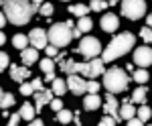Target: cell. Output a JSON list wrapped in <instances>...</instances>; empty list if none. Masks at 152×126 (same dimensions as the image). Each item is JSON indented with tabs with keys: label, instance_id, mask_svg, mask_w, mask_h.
Wrapping results in <instances>:
<instances>
[{
	"label": "cell",
	"instance_id": "4316f807",
	"mask_svg": "<svg viewBox=\"0 0 152 126\" xmlns=\"http://www.w3.org/2000/svg\"><path fill=\"white\" fill-rule=\"evenodd\" d=\"M39 65H41V69H43L45 73H51V71H55V61H53L51 57H45L43 61H41V63H39Z\"/></svg>",
	"mask_w": 152,
	"mask_h": 126
},
{
	"label": "cell",
	"instance_id": "836d02e7",
	"mask_svg": "<svg viewBox=\"0 0 152 126\" xmlns=\"http://www.w3.org/2000/svg\"><path fill=\"white\" fill-rule=\"evenodd\" d=\"M45 51H47V57H57V55H59V49L55 45H47V47H45Z\"/></svg>",
	"mask_w": 152,
	"mask_h": 126
},
{
	"label": "cell",
	"instance_id": "ba28073f",
	"mask_svg": "<svg viewBox=\"0 0 152 126\" xmlns=\"http://www.w3.org/2000/svg\"><path fill=\"white\" fill-rule=\"evenodd\" d=\"M65 83H67V90H71L75 96H83L85 94V80H83L81 75L71 73V75H67Z\"/></svg>",
	"mask_w": 152,
	"mask_h": 126
},
{
	"label": "cell",
	"instance_id": "f546056e",
	"mask_svg": "<svg viewBox=\"0 0 152 126\" xmlns=\"http://www.w3.org/2000/svg\"><path fill=\"white\" fill-rule=\"evenodd\" d=\"M105 6H107L105 0H91V10H95V12H102Z\"/></svg>",
	"mask_w": 152,
	"mask_h": 126
},
{
	"label": "cell",
	"instance_id": "7dc6e473",
	"mask_svg": "<svg viewBox=\"0 0 152 126\" xmlns=\"http://www.w3.org/2000/svg\"><path fill=\"white\" fill-rule=\"evenodd\" d=\"M105 2H110V4H116L118 0H105Z\"/></svg>",
	"mask_w": 152,
	"mask_h": 126
},
{
	"label": "cell",
	"instance_id": "7a4b0ae2",
	"mask_svg": "<svg viewBox=\"0 0 152 126\" xmlns=\"http://www.w3.org/2000/svg\"><path fill=\"white\" fill-rule=\"evenodd\" d=\"M136 45V37L132 33H122L114 37L112 41H110V45L102 49V61L104 63H112L114 59L122 57V55H126L128 51H132V47Z\"/></svg>",
	"mask_w": 152,
	"mask_h": 126
},
{
	"label": "cell",
	"instance_id": "8d00e7d4",
	"mask_svg": "<svg viewBox=\"0 0 152 126\" xmlns=\"http://www.w3.org/2000/svg\"><path fill=\"white\" fill-rule=\"evenodd\" d=\"M20 94L23 96H31L33 94V85L31 83H20Z\"/></svg>",
	"mask_w": 152,
	"mask_h": 126
},
{
	"label": "cell",
	"instance_id": "7bdbcfd3",
	"mask_svg": "<svg viewBox=\"0 0 152 126\" xmlns=\"http://www.w3.org/2000/svg\"><path fill=\"white\" fill-rule=\"evenodd\" d=\"M4 24H6V16H4V14H2V10H0V29H2Z\"/></svg>",
	"mask_w": 152,
	"mask_h": 126
},
{
	"label": "cell",
	"instance_id": "603a6c76",
	"mask_svg": "<svg viewBox=\"0 0 152 126\" xmlns=\"http://www.w3.org/2000/svg\"><path fill=\"white\" fill-rule=\"evenodd\" d=\"M69 12L81 18V16H85V14L89 12V6H83V4H75V6H69Z\"/></svg>",
	"mask_w": 152,
	"mask_h": 126
},
{
	"label": "cell",
	"instance_id": "bcb514c9",
	"mask_svg": "<svg viewBox=\"0 0 152 126\" xmlns=\"http://www.w3.org/2000/svg\"><path fill=\"white\" fill-rule=\"evenodd\" d=\"M4 43H6V37H4V33H2V31H0V47L4 45Z\"/></svg>",
	"mask_w": 152,
	"mask_h": 126
},
{
	"label": "cell",
	"instance_id": "f35d334b",
	"mask_svg": "<svg viewBox=\"0 0 152 126\" xmlns=\"http://www.w3.org/2000/svg\"><path fill=\"white\" fill-rule=\"evenodd\" d=\"M126 122H128V126H144V122L138 120L136 116H134V118H130V120H126Z\"/></svg>",
	"mask_w": 152,
	"mask_h": 126
},
{
	"label": "cell",
	"instance_id": "8fae6325",
	"mask_svg": "<svg viewBox=\"0 0 152 126\" xmlns=\"http://www.w3.org/2000/svg\"><path fill=\"white\" fill-rule=\"evenodd\" d=\"M99 24H102V31H105V33H114V31H118V27H120V21H118L116 14L107 12V14L102 16Z\"/></svg>",
	"mask_w": 152,
	"mask_h": 126
},
{
	"label": "cell",
	"instance_id": "ab89813d",
	"mask_svg": "<svg viewBox=\"0 0 152 126\" xmlns=\"http://www.w3.org/2000/svg\"><path fill=\"white\" fill-rule=\"evenodd\" d=\"M18 120H20V116H18V114H12L6 126H18Z\"/></svg>",
	"mask_w": 152,
	"mask_h": 126
},
{
	"label": "cell",
	"instance_id": "681fc988",
	"mask_svg": "<svg viewBox=\"0 0 152 126\" xmlns=\"http://www.w3.org/2000/svg\"><path fill=\"white\" fill-rule=\"evenodd\" d=\"M61 2H69V0H61Z\"/></svg>",
	"mask_w": 152,
	"mask_h": 126
},
{
	"label": "cell",
	"instance_id": "d6986e66",
	"mask_svg": "<svg viewBox=\"0 0 152 126\" xmlns=\"http://www.w3.org/2000/svg\"><path fill=\"white\" fill-rule=\"evenodd\" d=\"M53 96H63V94L67 92V83H65V80H59V77H55L53 80Z\"/></svg>",
	"mask_w": 152,
	"mask_h": 126
},
{
	"label": "cell",
	"instance_id": "f6af8a7d",
	"mask_svg": "<svg viewBox=\"0 0 152 126\" xmlns=\"http://www.w3.org/2000/svg\"><path fill=\"white\" fill-rule=\"evenodd\" d=\"M31 4H33V6H37V8H39V6H41V4H43V0H31Z\"/></svg>",
	"mask_w": 152,
	"mask_h": 126
},
{
	"label": "cell",
	"instance_id": "4dcf8cb0",
	"mask_svg": "<svg viewBox=\"0 0 152 126\" xmlns=\"http://www.w3.org/2000/svg\"><path fill=\"white\" fill-rule=\"evenodd\" d=\"M39 12H41V14H43V16H51V14H53V4H41V6H39Z\"/></svg>",
	"mask_w": 152,
	"mask_h": 126
},
{
	"label": "cell",
	"instance_id": "60d3db41",
	"mask_svg": "<svg viewBox=\"0 0 152 126\" xmlns=\"http://www.w3.org/2000/svg\"><path fill=\"white\" fill-rule=\"evenodd\" d=\"M28 126H43V120H39V118H33V120L28 122Z\"/></svg>",
	"mask_w": 152,
	"mask_h": 126
},
{
	"label": "cell",
	"instance_id": "d590c367",
	"mask_svg": "<svg viewBox=\"0 0 152 126\" xmlns=\"http://www.w3.org/2000/svg\"><path fill=\"white\" fill-rule=\"evenodd\" d=\"M140 35H142V39L146 41V43H150V39H152V33H150V27H144L140 31Z\"/></svg>",
	"mask_w": 152,
	"mask_h": 126
},
{
	"label": "cell",
	"instance_id": "6da1fadb",
	"mask_svg": "<svg viewBox=\"0 0 152 126\" xmlns=\"http://www.w3.org/2000/svg\"><path fill=\"white\" fill-rule=\"evenodd\" d=\"M4 10L2 14L6 16V21H10L12 24H26L33 14H35L39 8L33 6L28 0H4Z\"/></svg>",
	"mask_w": 152,
	"mask_h": 126
},
{
	"label": "cell",
	"instance_id": "cb8c5ba5",
	"mask_svg": "<svg viewBox=\"0 0 152 126\" xmlns=\"http://www.w3.org/2000/svg\"><path fill=\"white\" fill-rule=\"evenodd\" d=\"M12 45L16 47V49H26V45H28V39L24 37V35H14V39H12Z\"/></svg>",
	"mask_w": 152,
	"mask_h": 126
},
{
	"label": "cell",
	"instance_id": "83f0119b",
	"mask_svg": "<svg viewBox=\"0 0 152 126\" xmlns=\"http://www.w3.org/2000/svg\"><path fill=\"white\" fill-rule=\"evenodd\" d=\"M136 118H138V120H142V122H146V120L150 118V108L142 104L140 110H136Z\"/></svg>",
	"mask_w": 152,
	"mask_h": 126
},
{
	"label": "cell",
	"instance_id": "74e56055",
	"mask_svg": "<svg viewBox=\"0 0 152 126\" xmlns=\"http://www.w3.org/2000/svg\"><path fill=\"white\" fill-rule=\"evenodd\" d=\"M33 92H43V80H33Z\"/></svg>",
	"mask_w": 152,
	"mask_h": 126
},
{
	"label": "cell",
	"instance_id": "1f68e13d",
	"mask_svg": "<svg viewBox=\"0 0 152 126\" xmlns=\"http://www.w3.org/2000/svg\"><path fill=\"white\" fill-rule=\"evenodd\" d=\"M8 65H10V59H8V55L0 51V71H4V69L8 67Z\"/></svg>",
	"mask_w": 152,
	"mask_h": 126
},
{
	"label": "cell",
	"instance_id": "30bf717a",
	"mask_svg": "<svg viewBox=\"0 0 152 126\" xmlns=\"http://www.w3.org/2000/svg\"><path fill=\"white\" fill-rule=\"evenodd\" d=\"M26 39H28V43L35 47L37 51H39V49H45L47 43H49V41H47V33H45L43 29H33L31 35H28Z\"/></svg>",
	"mask_w": 152,
	"mask_h": 126
},
{
	"label": "cell",
	"instance_id": "9a60e30c",
	"mask_svg": "<svg viewBox=\"0 0 152 126\" xmlns=\"http://www.w3.org/2000/svg\"><path fill=\"white\" fill-rule=\"evenodd\" d=\"M20 59H23V63H26V67L31 65V63H37L39 61V51H37L35 47H26L20 51Z\"/></svg>",
	"mask_w": 152,
	"mask_h": 126
},
{
	"label": "cell",
	"instance_id": "ffe728a7",
	"mask_svg": "<svg viewBox=\"0 0 152 126\" xmlns=\"http://www.w3.org/2000/svg\"><path fill=\"white\" fill-rule=\"evenodd\" d=\"M146 94H148V90H146L144 85H140L138 90H134L132 98H130V102H132V104H142L144 100H146Z\"/></svg>",
	"mask_w": 152,
	"mask_h": 126
},
{
	"label": "cell",
	"instance_id": "2e32d148",
	"mask_svg": "<svg viewBox=\"0 0 152 126\" xmlns=\"http://www.w3.org/2000/svg\"><path fill=\"white\" fill-rule=\"evenodd\" d=\"M118 114H120V120H130V118H134V116H136V108L132 106L130 100H124L122 108L118 110Z\"/></svg>",
	"mask_w": 152,
	"mask_h": 126
},
{
	"label": "cell",
	"instance_id": "7c38bea8",
	"mask_svg": "<svg viewBox=\"0 0 152 126\" xmlns=\"http://www.w3.org/2000/svg\"><path fill=\"white\" fill-rule=\"evenodd\" d=\"M118 110H120L118 100L114 98V96H107V98H105V104H104V112H105V116H112V118L116 120V124L120 122V114H118Z\"/></svg>",
	"mask_w": 152,
	"mask_h": 126
},
{
	"label": "cell",
	"instance_id": "7402d4cb",
	"mask_svg": "<svg viewBox=\"0 0 152 126\" xmlns=\"http://www.w3.org/2000/svg\"><path fill=\"white\" fill-rule=\"evenodd\" d=\"M71 120H73V112H69V110H59L57 112V122H61V124H69Z\"/></svg>",
	"mask_w": 152,
	"mask_h": 126
},
{
	"label": "cell",
	"instance_id": "c3c4849f",
	"mask_svg": "<svg viewBox=\"0 0 152 126\" xmlns=\"http://www.w3.org/2000/svg\"><path fill=\"white\" fill-rule=\"evenodd\" d=\"M2 94H4V92H2V88H0V98H2Z\"/></svg>",
	"mask_w": 152,
	"mask_h": 126
},
{
	"label": "cell",
	"instance_id": "f907efd6",
	"mask_svg": "<svg viewBox=\"0 0 152 126\" xmlns=\"http://www.w3.org/2000/svg\"><path fill=\"white\" fill-rule=\"evenodd\" d=\"M0 2H4V0H0Z\"/></svg>",
	"mask_w": 152,
	"mask_h": 126
},
{
	"label": "cell",
	"instance_id": "484cf974",
	"mask_svg": "<svg viewBox=\"0 0 152 126\" xmlns=\"http://www.w3.org/2000/svg\"><path fill=\"white\" fill-rule=\"evenodd\" d=\"M91 27H94L91 18H87V16H81V18H79V24H77V31L85 33V31H91Z\"/></svg>",
	"mask_w": 152,
	"mask_h": 126
},
{
	"label": "cell",
	"instance_id": "b9f144b4",
	"mask_svg": "<svg viewBox=\"0 0 152 126\" xmlns=\"http://www.w3.org/2000/svg\"><path fill=\"white\" fill-rule=\"evenodd\" d=\"M53 80H55V73L51 71V73H45V80L43 81H53Z\"/></svg>",
	"mask_w": 152,
	"mask_h": 126
},
{
	"label": "cell",
	"instance_id": "ee69618b",
	"mask_svg": "<svg viewBox=\"0 0 152 126\" xmlns=\"http://www.w3.org/2000/svg\"><path fill=\"white\" fill-rule=\"evenodd\" d=\"M71 35H73V37H75V39H79V37H81V31H77V29H75V27H73V31H71Z\"/></svg>",
	"mask_w": 152,
	"mask_h": 126
},
{
	"label": "cell",
	"instance_id": "e0dca14e",
	"mask_svg": "<svg viewBox=\"0 0 152 126\" xmlns=\"http://www.w3.org/2000/svg\"><path fill=\"white\" fill-rule=\"evenodd\" d=\"M102 106V98L97 96V94H89V96H85V100H83V108L87 110V112H94Z\"/></svg>",
	"mask_w": 152,
	"mask_h": 126
},
{
	"label": "cell",
	"instance_id": "d4e9b609",
	"mask_svg": "<svg viewBox=\"0 0 152 126\" xmlns=\"http://www.w3.org/2000/svg\"><path fill=\"white\" fill-rule=\"evenodd\" d=\"M14 102H16V100H14V96H12V94H2V98H0V108H4V110H6V108L14 106Z\"/></svg>",
	"mask_w": 152,
	"mask_h": 126
},
{
	"label": "cell",
	"instance_id": "ac0fdd59",
	"mask_svg": "<svg viewBox=\"0 0 152 126\" xmlns=\"http://www.w3.org/2000/svg\"><path fill=\"white\" fill-rule=\"evenodd\" d=\"M35 114L37 112H35V108H33L31 104H23L20 110H18V116H20L23 120H26V122H31V120L35 118Z\"/></svg>",
	"mask_w": 152,
	"mask_h": 126
},
{
	"label": "cell",
	"instance_id": "9c48e42d",
	"mask_svg": "<svg viewBox=\"0 0 152 126\" xmlns=\"http://www.w3.org/2000/svg\"><path fill=\"white\" fill-rule=\"evenodd\" d=\"M134 63H136V65H140L142 69L148 67V65L152 63V51H150V47H138V49L134 51Z\"/></svg>",
	"mask_w": 152,
	"mask_h": 126
},
{
	"label": "cell",
	"instance_id": "8992f818",
	"mask_svg": "<svg viewBox=\"0 0 152 126\" xmlns=\"http://www.w3.org/2000/svg\"><path fill=\"white\" fill-rule=\"evenodd\" d=\"M77 51H79L85 59H95L102 53V43H99L95 37H83Z\"/></svg>",
	"mask_w": 152,
	"mask_h": 126
},
{
	"label": "cell",
	"instance_id": "f1b7e54d",
	"mask_svg": "<svg viewBox=\"0 0 152 126\" xmlns=\"http://www.w3.org/2000/svg\"><path fill=\"white\" fill-rule=\"evenodd\" d=\"M97 90H99V83H97L95 80H85V92L97 94Z\"/></svg>",
	"mask_w": 152,
	"mask_h": 126
},
{
	"label": "cell",
	"instance_id": "e575fe53",
	"mask_svg": "<svg viewBox=\"0 0 152 126\" xmlns=\"http://www.w3.org/2000/svg\"><path fill=\"white\" fill-rule=\"evenodd\" d=\"M99 126H116V120H114L112 116H104V118L99 120Z\"/></svg>",
	"mask_w": 152,
	"mask_h": 126
},
{
	"label": "cell",
	"instance_id": "3957f363",
	"mask_svg": "<svg viewBox=\"0 0 152 126\" xmlns=\"http://www.w3.org/2000/svg\"><path fill=\"white\" fill-rule=\"evenodd\" d=\"M104 75V88L110 94H120V92H126L128 90V83L130 77L126 75V71L120 67H112L102 73Z\"/></svg>",
	"mask_w": 152,
	"mask_h": 126
},
{
	"label": "cell",
	"instance_id": "5b68a950",
	"mask_svg": "<svg viewBox=\"0 0 152 126\" xmlns=\"http://www.w3.org/2000/svg\"><path fill=\"white\" fill-rule=\"evenodd\" d=\"M122 14L130 21H138L146 14V2L144 0H124L122 2Z\"/></svg>",
	"mask_w": 152,
	"mask_h": 126
},
{
	"label": "cell",
	"instance_id": "4fadbf2b",
	"mask_svg": "<svg viewBox=\"0 0 152 126\" xmlns=\"http://www.w3.org/2000/svg\"><path fill=\"white\" fill-rule=\"evenodd\" d=\"M35 100H37V104H35V112H43V106H45V104H49L51 100H53V92H51V90L37 92V94H35Z\"/></svg>",
	"mask_w": 152,
	"mask_h": 126
},
{
	"label": "cell",
	"instance_id": "5bb4252c",
	"mask_svg": "<svg viewBox=\"0 0 152 126\" xmlns=\"http://www.w3.org/2000/svg\"><path fill=\"white\" fill-rule=\"evenodd\" d=\"M28 75H31V69L26 67V65H24V67H18V65H10V77H12L14 81L23 83V81L26 80Z\"/></svg>",
	"mask_w": 152,
	"mask_h": 126
},
{
	"label": "cell",
	"instance_id": "52a82bcc",
	"mask_svg": "<svg viewBox=\"0 0 152 126\" xmlns=\"http://www.w3.org/2000/svg\"><path fill=\"white\" fill-rule=\"evenodd\" d=\"M81 73L85 80H94V77H97V75H102L104 73V61L102 59H87L85 63H81Z\"/></svg>",
	"mask_w": 152,
	"mask_h": 126
},
{
	"label": "cell",
	"instance_id": "44dd1931",
	"mask_svg": "<svg viewBox=\"0 0 152 126\" xmlns=\"http://www.w3.org/2000/svg\"><path fill=\"white\" fill-rule=\"evenodd\" d=\"M132 80L136 81V83H140V85H144V83L148 81V71H146V69H142V67H140V69H136Z\"/></svg>",
	"mask_w": 152,
	"mask_h": 126
},
{
	"label": "cell",
	"instance_id": "d6a6232c",
	"mask_svg": "<svg viewBox=\"0 0 152 126\" xmlns=\"http://www.w3.org/2000/svg\"><path fill=\"white\" fill-rule=\"evenodd\" d=\"M51 108H53V112H59V110H63V102H61V98H57V100H55V98H53V100H51Z\"/></svg>",
	"mask_w": 152,
	"mask_h": 126
},
{
	"label": "cell",
	"instance_id": "277c9868",
	"mask_svg": "<svg viewBox=\"0 0 152 126\" xmlns=\"http://www.w3.org/2000/svg\"><path fill=\"white\" fill-rule=\"evenodd\" d=\"M73 21H67V23H55L51 24V29H49L47 33V41L51 45L55 47H67L71 43V39H73Z\"/></svg>",
	"mask_w": 152,
	"mask_h": 126
}]
</instances>
